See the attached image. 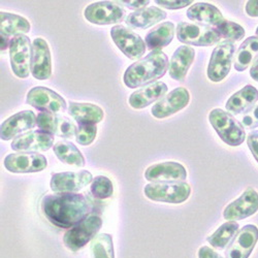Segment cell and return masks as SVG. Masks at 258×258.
I'll list each match as a JSON object with an SVG mask.
<instances>
[{"label":"cell","mask_w":258,"mask_h":258,"mask_svg":"<svg viewBox=\"0 0 258 258\" xmlns=\"http://www.w3.org/2000/svg\"><path fill=\"white\" fill-rule=\"evenodd\" d=\"M155 4L167 10H181L191 6L193 3L186 2V0H184V2H178V0H176V2L175 0H169V2H159V0H157V2H155Z\"/></svg>","instance_id":"74e56055"},{"label":"cell","mask_w":258,"mask_h":258,"mask_svg":"<svg viewBox=\"0 0 258 258\" xmlns=\"http://www.w3.org/2000/svg\"><path fill=\"white\" fill-rule=\"evenodd\" d=\"M41 210L53 225L70 229L89 216L91 204L79 193H57L42 199Z\"/></svg>","instance_id":"6da1fadb"},{"label":"cell","mask_w":258,"mask_h":258,"mask_svg":"<svg viewBox=\"0 0 258 258\" xmlns=\"http://www.w3.org/2000/svg\"><path fill=\"white\" fill-rule=\"evenodd\" d=\"M239 227V224L235 221L225 222L213 234L208 236L207 241L213 248L223 250L233 240L235 234L238 233Z\"/></svg>","instance_id":"1f68e13d"},{"label":"cell","mask_w":258,"mask_h":258,"mask_svg":"<svg viewBox=\"0 0 258 258\" xmlns=\"http://www.w3.org/2000/svg\"><path fill=\"white\" fill-rule=\"evenodd\" d=\"M175 35V25L173 22L158 24L153 30L150 31L146 38V46L152 51H160V49L168 46Z\"/></svg>","instance_id":"83f0119b"},{"label":"cell","mask_w":258,"mask_h":258,"mask_svg":"<svg viewBox=\"0 0 258 258\" xmlns=\"http://www.w3.org/2000/svg\"><path fill=\"white\" fill-rule=\"evenodd\" d=\"M256 34H257V36H258V27H257V29H256Z\"/></svg>","instance_id":"f6af8a7d"},{"label":"cell","mask_w":258,"mask_h":258,"mask_svg":"<svg viewBox=\"0 0 258 258\" xmlns=\"http://www.w3.org/2000/svg\"><path fill=\"white\" fill-rule=\"evenodd\" d=\"M111 36L120 51L129 59L137 60L144 56L146 44L143 38L122 25L112 28Z\"/></svg>","instance_id":"8fae6325"},{"label":"cell","mask_w":258,"mask_h":258,"mask_svg":"<svg viewBox=\"0 0 258 258\" xmlns=\"http://www.w3.org/2000/svg\"><path fill=\"white\" fill-rule=\"evenodd\" d=\"M54 136L45 132H30L18 137L13 141L11 147L20 153L46 152L53 147Z\"/></svg>","instance_id":"d6986e66"},{"label":"cell","mask_w":258,"mask_h":258,"mask_svg":"<svg viewBox=\"0 0 258 258\" xmlns=\"http://www.w3.org/2000/svg\"><path fill=\"white\" fill-rule=\"evenodd\" d=\"M166 16V13L159 8H146L129 14L126 18V24L132 28L147 29L161 22Z\"/></svg>","instance_id":"484cf974"},{"label":"cell","mask_w":258,"mask_h":258,"mask_svg":"<svg viewBox=\"0 0 258 258\" xmlns=\"http://www.w3.org/2000/svg\"><path fill=\"white\" fill-rule=\"evenodd\" d=\"M189 20L206 26H218L224 21L221 12L213 5L207 3L195 4L187 11Z\"/></svg>","instance_id":"603a6c76"},{"label":"cell","mask_w":258,"mask_h":258,"mask_svg":"<svg viewBox=\"0 0 258 258\" xmlns=\"http://www.w3.org/2000/svg\"><path fill=\"white\" fill-rule=\"evenodd\" d=\"M177 36L179 41L183 42V44L197 47L214 46L218 44L221 38L216 28L185 22L178 24Z\"/></svg>","instance_id":"8992f818"},{"label":"cell","mask_w":258,"mask_h":258,"mask_svg":"<svg viewBox=\"0 0 258 258\" xmlns=\"http://www.w3.org/2000/svg\"><path fill=\"white\" fill-rule=\"evenodd\" d=\"M196 52L188 46L179 47L169 61V76L176 81H184L187 73L195 61Z\"/></svg>","instance_id":"cb8c5ba5"},{"label":"cell","mask_w":258,"mask_h":258,"mask_svg":"<svg viewBox=\"0 0 258 258\" xmlns=\"http://www.w3.org/2000/svg\"><path fill=\"white\" fill-rule=\"evenodd\" d=\"M5 167L14 174H31L44 170L48 161L38 153H15L5 158Z\"/></svg>","instance_id":"4fadbf2b"},{"label":"cell","mask_w":258,"mask_h":258,"mask_svg":"<svg viewBox=\"0 0 258 258\" xmlns=\"http://www.w3.org/2000/svg\"><path fill=\"white\" fill-rule=\"evenodd\" d=\"M258 211V193L248 188L243 195L231 204H229L224 212L223 217L227 221L244 220Z\"/></svg>","instance_id":"e0dca14e"},{"label":"cell","mask_w":258,"mask_h":258,"mask_svg":"<svg viewBox=\"0 0 258 258\" xmlns=\"http://www.w3.org/2000/svg\"><path fill=\"white\" fill-rule=\"evenodd\" d=\"M168 67V58L162 51H152L125 71L124 84L132 89L152 84L166 74Z\"/></svg>","instance_id":"7a4b0ae2"},{"label":"cell","mask_w":258,"mask_h":258,"mask_svg":"<svg viewBox=\"0 0 258 258\" xmlns=\"http://www.w3.org/2000/svg\"><path fill=\"white\" fill-rule=\"evenodd\" d=\"M96 135V124H80L76 134V140L82 146H88L93 143Z\"/></svg>","instance_id":"d590c367"},{"label":"cell","mask_w":258,"mask_h":258,"mask_svg":"<svg viewBox=\"0 0 258 258\" xmlns=\"http://www.w3.org/2000/svg\"><path fill=\"white\" fill-rule=\"evenodd\" d=\"M250 76L254 81L258 82V59L253 63V66L250 70Z\"/></svg>","instance_id":"7bdbcfd3"},{"label":"cell","mask_w":258,"mask_h":258,"mask_svg":"<svg viewBox=\"0 0 258 258\" xmlns=\"http://www.w3.org/2000/svg\"><path fill=\"white\" fill-rule=\"evenodd\" d=\"M209 121L225 144L236 147L244 143L246 139L244 126L225 111L213 110L209 115Z\"/></svg>","instance_id":"3957f363"},{"label":"cell","mask_w":258,"mask_h":258,"mask_svg":"<svg viewBox=\"0 0 258 258\" xmlns=\"http://www.w3.org/2000/svg\"><path fill=\"white\" fill-rule=\"evenodd\" d=\"M69 114L80 124H97L104 117L100 106L83 102H70Z\"/></svg>","instance_id":"4316f807"},{"label":"cell","mask_w":258,"mask_h":258,"mask_svg":"<svg viewBox=\"0 0 258 258\" xmlns=\"http://www.w3.org/2000/svg\"><path fill=\"white\" fill-rule=\"evenodd\" d=\"M101 226L102 219L99 215L90 214L87 218L66 232L63 236V244L69 250L77 252L90 241H93Z\"/></svg>","instance_id":"277c9868"},{"label":"cell","mask_w":258,"mask_h":258,"mask_svg":"<svg viewBox=\"0 0 258 258\" xmlns=\"http://www.w3.org/2000/svg\"><path fill=\"white\" fill-rule=\"evenodd\" d=\"M53 150L57 158L63 163L79 167L85 165V158L83 154L72 142H58L54 145Z\"/></svg>","instance_id":"4dcf8cb0"},{"label":"cell","mask_w":258,"mask_h":258,"mask_svg":"<svg viewBox=\"0 0 258 258\" xmlns=\"http://www.w3.org/2000/svg\"><path fill=\"white\" fill-rule=\"evenodd\" d=\"M145 196L153 202L167 204H182L191 195L188 183H150L144 188Z\"/></svg>","instance_id":"5b68a950"},{"label":"cell","mask_w":258,"mask_h":258,"mask_svg":"<svg viewBox=\"0 0 258 258\" xmlns=\"http://www.w3.org/2000/svg\"><path fill=\"white\" fill-rule=\"evenodd\" d=\"M235 47L233 42L223 40L214 49L208 67V78L215 83L224 80L230 72Z\"/></svg>","instance_id":"ba28073f"},{"label":"cell","mask_w":258,"mask_h":258,"mask_svg":"<svg viewBox=\"0 0 258 258\" xmlns=\"http://www.w3.org/2000/svg\"><path fill=\"white\" fill-rule=\"evenodd\" d=\"M117 4L124 5L132 10H143L150 4L149 0H137V2H117Z\"/></svg>","instance_id":"ab89813d"},{"label":"cell","mask_w":258,"mask_h":258,"mask_svg":"<svg viewBox=\"0 0 258 258\" xmlns=\"http://www.w3.org/2000/svg\"><path fill=\"white\" fill-rule=\"evenodd\" d=\"M93 178L90 171L81 170V171H66V173L54 174L51 178V189L59 193H76L92 183Z\"/></svg>","instance_id":"7c38bea8"},{"label":"cell","mask_w":258,"mask_h":258,"mask_svg":"<svg viewBox=\"0 0 258 258\" xmlns=\"http://www.w3.org/2000/svg\"><path fill=\"white\" fill-rule=\"evenodd\" d=\"M258 242V228L249 224L235 234L225 251L226 258H249Z\"/></svg>","instance_id":"5bb4252c"},{"label":"cell","mask_w":258,"mask_h":258,"mask_svg":"<svg viewBox=\"0 0 258 258\" xmlns=\"http://www.w3.org/2000/svg\"><path fill=\"white\" fill-rule=\"evenodd\" d=\"M258 100V90L251 85L234 93L226 102V109L234 115L250 112Z\"/></svg>","instance_id":"d4e9b609"},{"label":"cell","mask_w":258,"mask_h":258,"mask_svg":"<svg viewBox=\"0 0 258 258\" xmlns=\"http://www.w3.org/2000/svg\"><path fill=\"white\" fill-rule=\"evenodd\" d=\"M199 258H224L216 251H214L208 246H203L199 250Z\"/></svg>","instance_id":"60d3db41"},{"label":"cell","mask_w":258,"mask_h":258,"mask_svg":"<svg viewBox=\"0 0 258 258\" xmlns=\"http://www.w3.org/2000/svg\"><path fill=\"white\" fill-rule=\"evenodd\" d=\"M93 258H115L113 236L109 233H99L91 242Z\"/></svg>","instance_id":"d6a6232c"},{"label":"cell","mask_w":258,"mask_h":258,"mask_svg":"<svg viewBox=\"0 0 258 258\" xmlns=\"http://www.w3.org/2000/svg\"><path fill=\"white\" fill-rule=\"evenodd\" d=\"M247 144L251 153L258 162V131L251 132L247 138Z\"/></svg>","instance_id":"f35d334b"},{"label":"cell","mask_w":258,"mask_h":258,"mask_svg":"<svg viewBox=\"0 0 258 258\" xmlns=\"http://www.w3.org/2000/svg\"><path fill=\"white\" fill-rule=\"evenodd\" d=\"M125 10L112 2L94 3L85 9L84 16L90 23L96 25L118 24L125 18Z\"/></svg>","instance_id":"9c48e42d"},{"label":"cell","mask_w":258,"mask_h":258,"mask_svg":"<svg viewBox=\"0 0 258 258\" xmlns=\"http://www.w3.org/2000/svg\"><path fill=\"white\" fill-rule=\"evenodd\" d=\"M258 56V36L248 37L240 46L234 57V69L238 72L246 71L252 61Z\"/></svg>","instance_id":"f546056e"},{"label":"cell","mask_w":258,"mask_h":258,"mask_svg":"<svg viewBox=\"0 0 258 258\" xmlns=\"http://www.w3.org/2000/svg\"><path fill=\"white\" fill-rule=\"evenodd\" d=\"M26 102L42 113L59 114L67 111V101L46 87H34L27 93Z\"/></svg>","instance_id":"30bf717a"},{"label":"cell","mask_w":258,"mask_h":258,"mask_svg":"<svg viewBox=\"0 0 258 258\" xmlns=\"http://www.w3.org/2000/svg\"><path fill=\"white\" fill-rule=\"evenodd\" d=\"M190 94L186 88L179 87L169 92L166 96L156 102L151 109L152 115L157 119L167 118L188 105Z\"/></svg>","instance_id":"ac0fdd59"},{"label":"cell","mask_w":258,"mask_h":258,"mask_svg":"<svg viewBox=\"0 0 258 258\" xmlns=\"http://www.w3.org/2000/svg\"><path fill=\"white\" fill-rule=\"evenodd\" d=\"M246 13L252 18L258 17V0H250L247 3Z\"/></svg>","instance_id":"b9f144b4"},{"label":"cell","mask_w":258,"mask_h":258,"mask_svg":"<svg viewBox=\"0 0 258 258\" xmlns=\"http://www.w3.org/2000/svg\"><path fill=\"white\" fill-rule=\"evenodd\" d=\"M166 92L167 86L164 83L154 82L134 92L129 97V104L136 110L145 109L146 106L162 98Z\"/></svg>","instance_id":"7402d4cb"},{"label":"cell","mask_w":258,"mask_h":258,"mask_svg":"<svg viewBox=\"0 0 258 258\" xmlns=\"http://www.w3.org/2000/svg\"><path fill=\"white\" fill-rule=\"evenodd\" d=\"M37 117L32 111L17 113L3 122L0 127V137L4 141H10L36 125Z\"/></svg>","instance_id":"44dd1931"},{"label":"cell","mask_w":258,"mask_h":258,"mask_svg":"<svg viewBox=\"0 0 258 258\" xmlns=\"http://www.w3.org/2000/svg\"><path fill=\"white\" fill-rule=\"evenodd\" d=\"M31 25L29 21L19 15L10 13H0V32L7 37L17 36L29 32Z\"/></svg>","instance_id":"f1b7e54d"},{"label":"cell","mask_w":258,"mask_h":258,"mask_svg":"<svg viewBox=\"0 0 258 258\" xmlns=\"http://www.w3.org/2000/svg\"><path fill=\"white\" fill-rule=\"evenodd\" d=\"M11 40L9 37L2 35V51H6L8 49V47H10L11 45Z\"/></svg>","instance_id":"ee69618b"},{"label":"cell","mask_w":258,"mask_h":258,"mask_svg":"<svg viewBox=\"0 0 258 258\" xmlns=\"http://www.w3.org/2000/svg\"><path fill=\"white\" fill-rule=\"evenodd\" d=\"M145 178L151 183H179L187 179V170L178 162H162L149 166Z\"/></svg>","instance_id":"2e32d148"},{"label":"cell","mask_w":258,"mask_h":258,"mask_svg":"<svg viewBox=\"0 0 258 258\" xmlns=\"http://www.w3.org/2000/svg\"><path fill=\"white\" fill-rule=\"evenodd\" d=\"M216 30L220 34V36L224 37L227 41H236L241 40L245 36V29L234 22L224 20L222 23L216 26Z\"/></svg>","instance_id":"e575fe53"},{"label":"cell","mask_w":258,"mask_h":258,"mask_svg":"<svg viewBox=\"0 0 258 258\" xmlns=\"http://www.w3.org/2000/svg\"><path fill=\"white\" fill-rule=\"evenodd\" d=\"M90 191L95 199L106 200L113 196L114 186L109 178L104 176H97L91 183Z\"/></svg>","instance_id":"836d02e7"},{"label":"cell","mask_w":258,"mask_h":258,"mask_svg":"<svg viewBox=\"0 0 258 258\" xmlns=\"http://www.w3.org/2000/svg\"><path fill=\"white\" fill-rule=\"evenodd\" d=\"M36 125L41 132L64 139L73 138L78 131L76 124L71 119L52 113L38 114Z\"/></svg>","instance_id":"9a60e30c"},{"label":"cell","mask_w":258,"mask_h":258,"mask_svg":"<svg viewBox=\"0 0 258 258\" xmlns=\"http://www.w3.org/2000/svg\"><path fill=\"white\" fill-rule=\"evenodd\" d=\"M243 125L248 129H253L258 127V104L253 106V109L247 113V115L242 120Z\"/></svg>","instance_id":"8d00e7d4"},{"label":"cell","mask_w":258,"mask_h":258,"mask_svg":"<svg viewBox=\"0 0 258 258\" xmlns=\"http://www.w3.org/2000/svg\"><path fill=\"white\" fill-rule=\"evenodd\" d=\"M31 75L36 80H48L52 75V59L48 42L37 37L32 42Z\"/></svg>","instance_id":"ffe728a7"},{"label":"cell","mask_w":258,"mask_h":258,"mask_svg":"<svg viewBox=\"0 0 258 258\" xmlns=\"http://www.w3.org/2000/svg\"><path fill=\"white\" fill-rule=\"evenodd\" d=\"M10 57L14 74L20 79L28 78L31 73L32 57V45L28 36L20 34L12 38Z\"/></svg>","instance_id":"52a82bcc"}]
</instances>
